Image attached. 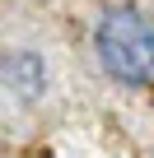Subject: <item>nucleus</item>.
<instances>
[{"mask_svg": "<svg viewBox=\"0 0 154 158\" xmlns=\"http://www.w3.org/2000/svg\"><path fill=\"white\" fill-rule=\"evenodd\" d=\"M94 56L108 79L126 89L154 84V19L135 5H112L94 23Z\"/></svg>", "mask_w": 154, "mask_h": 158, "instance_id": "nucleus-1", "label": "nucleus"}, {"mask_svg": "<svg viewBox=\"0 0 154 158\" xmlns=\"http://www.w3.org/2000/svg\"><path fill=\"white\" fill-rule=\"evenodd\" d=\"M0 84H5L19 102H37L47 89V60L28 47H14L0 56Z\"/></svg>", "mask_w": 154, "mask_h": 158, "instance_id": "nucleus-2", "label": "nucleus"}]
</instances>
